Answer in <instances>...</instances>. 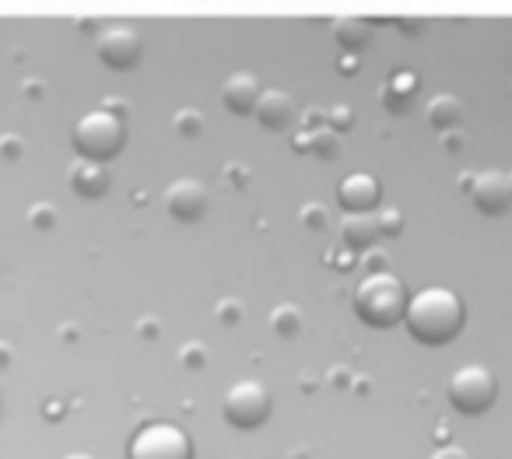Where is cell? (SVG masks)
<instances>
[{
    "label": "cell",
    "mask_w": 512,
    "mask_h": 459,
    "mask_svg": "<svg viewBox=\"0 0 512 459\" xmlns=\"http://www.w3.org/2000/svg\"><path fill=\"white\" fill-rule=\"evenodd\" d=\"M463 323H467V309H463L460 295L442 284L414 291L404 312L407 333L425 347H446L449 340L460 337Z\"/></svg>",
    "instance_id": "1"
},
{
    "label": "cell",
    "mask_w": 512,
    "mask_h": 459,
    "mask_svg": "<svg viewBox=\"0 0 512 459\" xmlns=\"http://www.w3.org/2000/svg\"><path fill=\"white\" fill-rule=\"evenodd\" d=\"M470 200H474V207L481 214H491V218L505 214V211H509V204H512L509 172L484 169V172H477V176H470Z\"/></svg>",
    "instance_id": "8"
},
{
    "label": "cell",
    "mask_w": 512,
    "mask_h": 459,
    "mask_svg": "<svg viewBox=\"0 0 512 459\" xmlns=\"http://www.w3.org/2000/svg\"><path fill=\"white\" fill-rule=\"evenodd\" d=\"M95 50L109 71H130L141 60V36L130 25H109L95 39Z\"/></svg>",
    "instance_id": "7"
},
{
    "label": "cell",
    "mask_w": 512,
    "mask_h": 459,
    "mask_svg": "<svg viewBox=\"0 0 512 459\" xmlns=\"http://www.w3.org/2000/svg\"><path fill=\"white\" fill-rule=\"evenodd\" d=\"M176 130H179L183 137H197L200 130H204V116L193 113V109H183V113L176 116Z\"/></svg>",
    "instance_id": "20"
},
{
    "label": "cell",
    "mask_w": 512,
    "mask_h": 459,
    "mask_svg": "<svg viewBox=\"0 0 512 459\" xmlns=\"http://www.w3.org/2000/svg\"><path fill=\"white\" fill-rule=\"evenodd\" d=\"M432 459H470L467 449H460V445H442V449L432 452Z\"/></svg>",
    "instance_id": "26"
},
{
    "label": "cell",
    "mask_w": 512,
    "mask_h": 459,
    "mask_svg": "<svg viewBox=\"0 0 512 459\" xmlns=\"http://www.w3.org/2000/svg\"><path fill=\"white\" fill-rule=\"evenodd\" d=\"M327 120H330V130H351V120H355V113H351L348 106H334Z\"/></svg>",
    "instance_id": "22"
},
{
    "label": "cell",
    "mask_w": 512,
    "mask_h": 459,
    "mask_svg": "<svg viewBox=\"0 0 512 459\" xmlns=\"http://www.w3.org/2000/svg\"><path fill=\"white\" fill-rule=\"evenodd\" d=\"M253 116L264 130H288L295 123V99L281 88H267L256 102Z\"/></svg>",
    "instance_id": "13"
},
{
    "label": "cell",
    "mask_w": 512,
    "mask_h": 459,
    "mask_svg": "<svg viewBox=\"0 0 512 459\" xmlns=\"http://www.w3.org/2000/svg\"><path fill=\"white\" fill-rule=\"evenodd\" d=\"M271 330L278 333V337L292 340L302 333V312L299 305H278V309H271Z\"/></svg>",
    "instance_id": "18"
},
{
    "label": "cell",
    "mask_w": 512,
    "mask_h": 459,
    "mask_svg": "<svg viewBox=\"0 0 512 459\" xmlns=\"http://www.w3.org/2000/svg\"><path fill=\"white\" fill-rule=\"evenodd\" d=\"M407 295L404 281L390 270H372L358 281L355 295H351V309L355 316L362 319L365 326L372 330H390V326L404 323V312H407Z\"/></svg>",
    "instance_id": "2"
},
{
    "label": "cell",
    "mask_w": 512,
    "mask_h": 459,
    "mask_svg": "<svg viewBox=\"0 0 512 459\" xmlns=\"http://www.w3.org/2000/svg\"><path fill=\"white\" fill-rule=\"evenodd\" d=\"M211 207V193L200 179H176V183L165 190V211L176 221L190 225V221H200Z\"/></svg>",
    "instance_id": "9"
},
{
    "label": "cell",
    "mask_w": 512,
    "mask_h": 459,
    "mask_svg": "<svg viewBox=\"0 0 512 459\" xmlns=\"http://www.w3.org/2000/svg\"><path fill=\"white\" fill-rule=\"evenodd\" d=\"M341 71H344V74H351V71H355V60H351V57H344V64H341Z\"/></svg>",
    "instance_id": "27"
},
{
    "label": "cell",
    "mask_w": 512,
    "mask_h": 459,
    "mask_svg": "<svg viewBox=\"0 0 512 459\" xmlns=\"http://www.w3.org/2000/svg\"><path fill=\"white\" fill-rule=\"evenodd\" d=\"M337 232H341V242L351 249V253H365V249H369L372 242L379 239L376 214H355V211H344V218H341V225H337Z\"/></svg>",
    "instance_id": "14"
},
{
    "label": "cell",
    "mask_w": 512,
    "mask_h": 459,
    "mask_svg": "<svg viewBox=\"0 0 512 459\" xmlns=\"http://www.w3.org/2000/svg\"><path fill=\"white\" fill-rule=\"evenodd\" d=\"M376 228H379V239H397L404 232V211L400 207H376Z\"/></svg>",
    "instance_id": "19"
},
{
    "label": "cell",
    "mask_w": 512,
    "mask_h": 459,
    "mask_svg": "<svg viewBox=\"0 0 512 459\" xmlns=\"http://www.w3.org/2000/svg\"><path fill=\"white\" fill-rule=\"evenodd\" d=\"M74 151L78 158H92V162H113L127 144V127L113 109H88L78 123H74Z\"/></svg>",
    "instance_id": "3"
},
{
    "label": "cell",
    "mask_w": 512,
    "mask_h": 459,
    "mask_svg": "<svg viewBox=\"0 0 512 459\" xmlns=\"http://www.w3.org/2000/svg\"><path fill=\"white\" fill-rule=\"evenodd\" d=\"M71 190L81 200H99L113 190V176H109L106 162H92V158H78L71 165Z\"/></svg>",
    "instance_id": "11"
},
{
    "label": "cell",
    "mask_w": 512,
    "mask_h": 459,
    "mask_svg": "<svg viewBox=\"0 0 512 459\" xmlns=\"http://www.w3.org/2000/svg\"><path fill=\"white\" fill-rule=\"evenodd\" d=\"M313 151H320L323 158H337V137H330V134L313 137Z\"/></svg>",
    "instance_id": "25"
},
{
    "label": "cell",
    "mask_w": 512,
    "mask_h": 459,
    "mask_svg": "<svg viewBox=\"0 0 512 459\" xmlns=\"http://www.w3.org/2000/svg\"><path fill=\"white\" fill-rule=\"evenodd\" d=\"M32 225L36 228H53L57 225V211L50 204H36L32 207Z\"/></svg>",
    "instance_id": "21"
},
{
    "label": "cell",
    "mask_w": 512,
    "mask_h": 459,
    "mask_svg": "<svg viewBox=\"0 0 512 459\" xmlns=\"http://www.w3.org/2000/svg\"><path fill=\"white\" fill-rule=\"evenodd\" d=\"M446 396L453 403V410L467 417H477V414H488L495 407V396H498V382H495V372L488 365H460L446 382Z\"/></svg>",
    "instance_id": "4"
},
{
    "label": "cell",
    "mask_w": 512,
    "mask_h": 459,
    "mask_svg": "<svg viewBox=\"0 0 512 459\" xmlns=\"http://www.w3.org/2000/svg\"><path fill=\"white\" fill-rule=\"evenodd\" d=\"M383 200V186L372 172H348V176L337 183V204L344 211L355 214H372Z\"/></svg>",
    "instance_id": "10"
},
{
    "label": "cell",
    "mask_w": 512,
    "mask_h": 459,
    "mask_svg": "<svg viewBox=\"0 0 512 459\" xmlns=\"http://www.w3.org/2000/svg\"><path fill=\"white\" fill-rule=\"evenodd\" d=\"M302 221H306L309 228H323V225H327V211H323L320 204H306V211H302Z\"/></svg>",
    "instance_id": "24"
},
{
    "label": "cell",
    "mask_w": 512,
    "mask_h": 459,
    "mask_svg": "<svg viewBox=\"0 0 512 459\" xmlns=\"http://www.w3.org/2000/svg\"><path fill=\"white\" fill-rule=\"evenodd\" d=\"M372 36V25L362 22V18H341V22L334 25V39L341 43V50L348 53H358L365 43H369Z\"/></svg>",
    "instance_id": "16"
},
{
    "label": "cell",
    "mask_w": 512,
    "mask_h": 459,
    "mask_svg": "<svg viewBox=\"0 0 512 459\" xmlns=\"http://www.w3.org/2000/svg\"><path fill=\"white\" fill-rule=\"evenodd\" d=\"M127 459H193V442L179 424L151 421L130 435Z\"/></svg>",
    "instance_id": "6"
},
{
    "label": "cell",
    "mask_w": 512,
    "mask_h": 459,
    "mask_svg": "<svg viewBox=\"0 0 512 459\" xmlns=\"http://www.w3.org/2000/svg\"><path fill=\"white\" fill-rule=\"evenodd\" d=\"M64 459H92L88 452H71V456H64Z\"/></svg>",
    "instance_id": "28"
},
{
    "label": "cell",
    "mask_w": 512,
    "mask_h": 459,
    "mask_svg": "<svg viewBox=\"0 0 512 459\" xmlns=\"http://www.w3.org/2000/svg\"><path fill=\"white\" fill-rule=\"evenodd\" d=\"M460 120H463V106L456 95H435V99L428 102V123H432V127L453 130Z\"/></svg>",
    "instance_id": "15"
},
{
    "label": "cell",
    "mask_w": 512,
    "mask_h": 459,
    "mask_svg": "<svg viewBox=\"0 0 512 459\" xmlns=\"http://www.w3.org/2000/svg\"><path fill=\"white\" fill-rule=\"evenodd\" d=\"M183 365H193V368H204L207 365V351H204V344H186L183 347Z\"/></svg>",
    "instance_id": "23"
},
{
    "label": "cell",
    "mask_w": 512,
    "mask_h": 459,
    "mask_svg": "<svg viewBox=\"0 0 512 459\" xmlns=\"http://www.w3.org/2000/svg\"><path fill=\"white\" fill-rule=\"evenodd\" d=\"M271 410H274V396L260 379H239L235 386H228L225 400H221L225 421L239 431H256L260 424H267Z\"/></svg>",
    "instance_id": "5"
},
{
    "label": "cell",
    "mask_w": 512,
    "mask_h": 459,
    "mask_svg": "<svg viewBox=\"0 0 512 459\" xmlns=\"http://www.w3.org/2000/svg\"><path fill=\"white\" fill-rule=\"evenodd\" d=\"M260 95H264V88H260L256 74H249V71L228 74L225 85H221V102H225V106L232 109L235 116H249V113H253L256 102H260Z\"/></svg>",
    "instance_id": "12"
},
{
    "label": "cell",
    "mask_w": 512,
    "mask_h": 459,
    "mask_svg": "<svg viewBox=\"0 0 512 459\" xmlns=\"http://www.w3.org/2000/svg\"><path fill=\"white\" fill-rule=\"evenodd\" d=\"M509 186H512V172H509Z\"/></svg>",
    "instance_id": "29"
},
{
    "label": "cell",
    "mask_w": 512,
    "mask_h": 459,
    "mask_svg": "<svg viewBox=\"0 0 512 459\" xmlns=\"http://www.w3.org/2000/svg\"><path fill=\"white\" fill-rule=\"evenodd\" d=\"M414 92H418V78H414L411 71H400V74H393L390 85H386V99L383 102L400 113V109L411 106V95Z\"/></svg>",
    "instance_id": "17"
}]
</instances>
